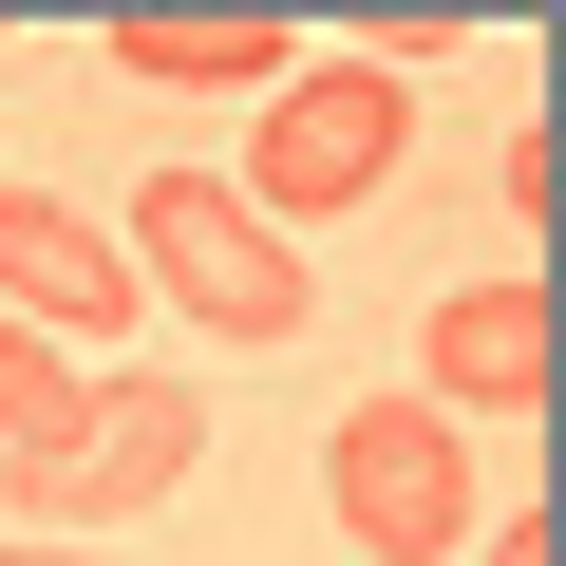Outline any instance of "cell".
Here are the masks:
<instances>
[{
	"label": "cell",
	"instance_id": "cell-1",
	"mask_svg": "<svg viewBox=\"0 0 566 566\" xmlns=\"http://www.w3.org/2000/svg\"><path fill=\"white\" fill-rule=\"evenodd\" d=\"M133 283H151L170 322H208V340H303L322 322V264L283 245L227 170H151L133 189Z\"/></svg>",
	"mask_w": 566,
	"mask_h": 566
},
{
	"label": "cell",
	"instance_id": "cell-2",
	"mask_svg": "<svg viewBox=\"0 0 566 566\" xmlns=\"http://www.w3.org/2000/svg\"><path fill=\"white\" fill-rule=\"evenodd\" d=\"M397 151H416V76H397V57H303V76L245 114V170H227V189L303 245V227H340Z\"/></svg>",
	"mask_w": 566,
	"mask_h": 566
},
{
	"label": "cell",
	"instance_id": "cell-3",
	"mask_svg": "<svg viewBox=\"0 0 566 566\" xmlns=\"http://www.w3.org/2000/svg\"><path fill=\"white\" fill-rule=\"evenodd\" d=\"M322 510H340L378 566H453V528H491V491H472V416H434V397H359V416L322 434Z\"/></svg>",
	"mask_w": 566,
	"mask_h": 566
},
{
	"label": "cell",
	"instance_id": "cell-4",
	"mask_svg": "<svg viewBox=\"0 0 566 566\" xmlns=\"http://www.w3.org/2000/svg\"><path fill=\"white\" fill-rule=\"evenodd\" d=\"M189 453H208V397H189V378H95V434H76V453H20V472H0V510L76 547V528L170 510V491H189Z\"/></svg>",
	"mask_w": 566,
	"mask_h": 566
},
{
	"label": "cell",
	"instance_id": "cell-5",
	"mask_svg": "<svg viewBox=\"0 0 566 566\" xmlns=\"http://www.w3.org/2000/svg\"><path fill=\"white\" fill-rule=\"evenodd\" d=\"M0 303H20L39 340H133V322H151V283H133V245H114L95 208L0 189Z\"/></svg>",
	"mask_w": 566,
	"mask_h": 566
},
{
	"label": "cell",
	"instance_id": "cell-6",
	"mask_svg": "<svg viewBox=\"0 0 566 566\" xmlns=\"http://www.w3.org/2000/svg\"><path fill=\"white\" fill-rule=\"evenodd\" d=\"M416 397H434V416H528V397H547V283H528V264L453 283V303L416 322Z\"/></svg>",
	"mask_w": 566,
	"mask_h": 566
},
{
	"label": "cell",
	"instance_id": "cell-7",
	"mask_svg": "<svg viewBox=\"0 0 566 566\" xmlns=\"http://www.w3.org/2000/svg\"><path fill=\"white\" fill-rule=\"evenodd\" d=\"M114 76L133 95H283V76H303V39H264V20H114Z\"/></svg>",
	"mask_w": 566,
	"mask_h": 566
},
{
	"label": "cell",
	"instance_id": "cell-8",
	"mask_svg": "<svg viewBox=\"0 0 566 566\" xmlns=\"http://www.w3.org/2000/svg\"><path fill=\"white\" fill-rule=\"evenodd\" d=\"M76 434H95V378H76L20 303H0V453H76Z\"/></svg>",
	"mask_w": 566,
	"mask_h": 566
},
{
	"label": "cell",
	"instance_id": "cell-9",
	"mask_svg": "<svg viewBox=\"0 0 566 566\" xmlns=\"http://www.w3.org/2000/svg\"><path fill=\"white\" fill-rule=\"evenodd\" d=\"M472 566H566V547H547V510H491V528H472Z\"/></svg>",
	"mask_w": 566,
	"mask_h": 566
},
{
	"label": "cell",
	"instance_id": "cell-10",
	"mask_svg": "<svg viewBox=\"0 0 566 566\" xmlns=\"http://www.w3.org/2000/svg\"><path fill=\"white\" fill-rule=\"evenodd\" d=\"M0 566H95V547H57V528H0Z\"/></svg>",
	"mask_w": 566,
	"mask_h": 566
}]
</instances>
